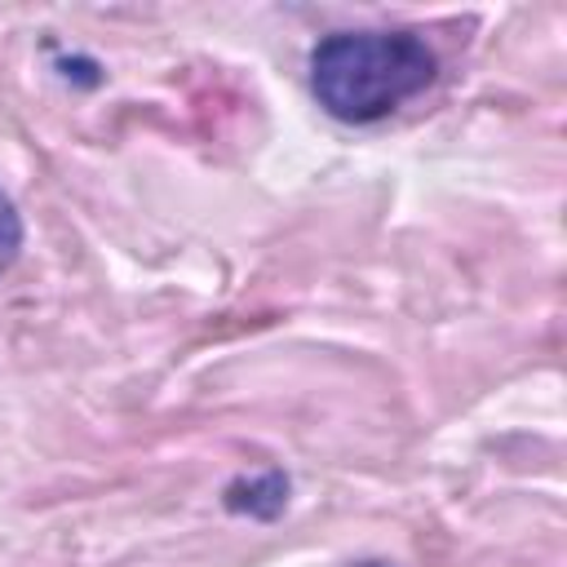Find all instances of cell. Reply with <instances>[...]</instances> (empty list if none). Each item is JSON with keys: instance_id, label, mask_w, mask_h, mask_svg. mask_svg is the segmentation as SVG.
I'll return each mask as SVG.
<instances>
[{"instance_id": "obj_1", "label": "cell", "mask_w": 567, "mask_h": 567, "mask_svg": "<svg viewBox=\"0 0 567 567\" xmlns=\"http://www.w3.org/2000/svg\"><path fill=\"white\" fill-rule=\"evenodd\" d=\"M439 75L416 31H332L310 49V93L341 124H377Z\"/></svg>"}, {"instance_id": "obj_2", "label": "cell", "mask_w": 567, "mask_h": 567, "mask_svg": "<svg viewBox=\"0 0 567 567\" xmlns=\"http://www.w3.org/2000/svg\"><path fill=\"white\" fill-rule=\"evenodd\" d=\"M288 492H292V478L284 470H257V474H239L221 487V505L239 518H252V523H275L284 509H288Z\"/></svg>"}, {"instance_id": "obj_3", "label": "cell", "mask_w": 567, "mask_h": 567, "mask_svg": "<svg viewBox=\"0 0 567 567\" xmlns=\"http://www.w3.org/2000/svg\"><path fill=\"white\" fill-rule=\"evenodd\" d=\"M22 244H27V226H22V213L13 204V195L0 186V275H9L22 257Z\"/></svg>"}, {"instance_id": "obj_4", "label": "cell", "mask_w": 567, "mask_h": 567, "mask_svg": "<svg viewBox=\"0 0 567 567\" xmlns=\"http://www.w3.org/2000/svg\"><path fill=\"white\" fill-rule=\"evenodd\" d=\"M368 567H385V563H368Z\"/></svg>"}]
</instances>
